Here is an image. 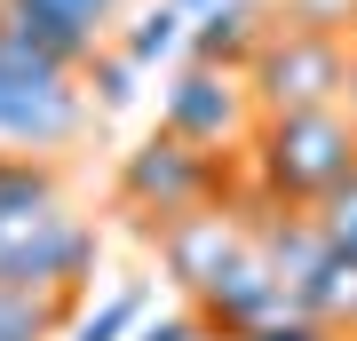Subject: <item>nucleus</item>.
Instances as JSON below:
<instances>
[{
  "instance_id": "obj_13",
  "label": "nucleus",
  "mask_w": 357,
  "mask_h": 341,
  "mask_svg": "<svg viewBox=\"0 0 357 341\" xmlns=\"http://www.w3.org/2000/svg\"><path fill=\"white\" fill-rule=\"evenodd\" d=\"M79 79H88V88H96V103H103V112H119V103H135V63L128 56H103L96 48V63H88V72H79Z\"/></svg>"
},
{
  "instance_id": "obj_6",
  "label": "nucleus",
  "mask_w": 357,
  "mask_h": 341,
  "mask_svg": "<svg viewBox=\"0 0 357 341\" xmlns=\"http://www.w3.org/2000/svg\"><path fill=\"white\" fill-rule=\"evenodd\" d=\"M159 127H167V135H183V143H199V151H215V143L246 135V88H230V72L191 63V72H175V88H167Z\"/></svg>"
},
{
  "instance_id": "obj_5",
  "label": "nucleus",
  "mask_w": 357,
  "mask_h": 341,
  "mask_svg": "<svg viewBox=\"0 0 357 341\" xmlns=\"http://www.w3.org/2000/svg\"><path fill=\"white\" fill-rule=\"evenodd\" d=\"M255 254V230H246L230 206H199V215H175V222H159V262H167V278H175L183 294H215L230 270Z\"/></svg>"
},
{
  "instance_id": "obj_21",
  "label": "nucleus",
  "mask_w": 357,
  "mask_h": 341,
  "mask_svg": "<svg viewBox=\"0 0 357 341\" xmlns=\"http://www.w3.org/2000/svg\"><path fill=\"white\" fill-rule=\"evenodd\" d=\"M349 40H357V0H349Z\"/></svg>"
},
{
  "instance_id": "obj_3",
  "label": "nucleus",
  "mask_w": 357,
  "mask_h": 341,
  "mask_svg": "<svg viewBox=\"0 0 357 341\" xmlns=\"http://www.w3.org/2000/svg\"><path fill=\"white\" fill-rule=\"evenodd\" d=\"M79 119H88L79 72L40 63L24 40H8V24H0V143H24V159H32L48 143H72Z\"/></svg>"
},
{
  "instance_id": "obj_20",
  "label": "nucleus",
  "mask_w": 357,
  "mask_h": 341,
  "mask_svg": "<svg viewBox=\"0 0 357 341\" xmlns=\"http://www.w3.org/2000/svg\"><path fill=\"white\" fill-rule=\"evenodd\" d=\"M349 119H357V63H349Z\"/></svg>"
},
{
  "instance_id": "obj_9",
  "label": "nucleus",
  "mask_w": 357,
  "mask_h": 341,
  "mask_svg": "<svg viewBox=\"0 0 357 341\" xmlns=\"http://www.w3.org/2000/svg\"><path fill=\"white\" fill-rule=\"evenodd\" d=\"M302 317H318V326H357V254H326L318 278L302 286Z\"/></svg>"
},
{
  "instance_id": "obj_15",
  "label": "nucleus",
  "mask_w": 357,
  "mask_h": 341,
  "mask_svg": "<svg viewBox=\"0 0 357 341\" xmlns=\"http://www.w3.org/2000/svg\"><path fill=\"white\" fill-rule=\"evenodd\" d=\"M119 333H143V294H112V302L79 326V341H119Z\"/></svg>"
},
{
  "instance_id": "obj_14",
  "label": "nucleus",
  "mask_w": 357,
  "mask_h": 341,
  "mask_svg": "<svg viewBox=\"0 0 357 341\" xmlns=\"http://www.w3.org/2000/svg\"><path fill=\"white\" fill-rule=\"evenodd\" d=\"M318 230H326V246H333V254H357V175L318 206Z\"/></svg>"
},
{
  "instance_id": "obj_16",
  "label": "nucleus",
  "mask_w": 357,
  "mask_h": 341,
  "mask_svg": "<svg viewBox=\"0 0 357 341\" xmlns=\"http://www.w3.org/2000/svg\"><path fill=\"white\" fill-rule=\"evenodd\" d=\"M24 8H48V16H64V24H79V32L96 40L119 8H128V0H24Z\"/></svg>"
},
{
  "instance_id": "obj_7",
  "label": "nucleus",
  "mask_w": 357,
  "mask_h": 341,
  "mask_svg": "<svg viewBox=\"0 0 357 341\" xmlns=\"http://www.w3.org/2000/svg\"><path fill=\"white\" fill-rule=\"evenodd\" d=\"M302 310L294 294L278 286V270L262 262V254H246L230 278L199 302V317H206V333H230V341H255V333H270V326H286V317Z\"/></svg>"
},
{
  "instance_id": "obj_11",
  "label": "nucleus",
  "mask_w": 357,
  "mask_h": 341,
  "mask_svg": "<svg viewBox=\"0 0 357 341\" xmlns=\"http://www.w3.org/2000/svg\"><path fill=\"white\" fill-rule=\"evenodd\" d=\"M64 326V294H16L0 286V341H48Z\"/></svg>"
},
{
  "instance_id": "obj_17",
  "label": "nucleus",
  "mask_w": 357,
  "mask_h": 341,
  "mask_svg": "<svg viewBox=\"0 0 357 341\" xmlns=\"http://www.w3.org/2000/svg\"><path fill=\"white\" fill-rule=\"evenodd\" d=\"M135 341H206V317L199 310H175V317H151Z\"/></svg>"
},
{
  "instance_id": "obj_18",
  "label": "nucleus",
  "mask_w": 357,
  "mask_h": 341,
  "mask_svg": "<svg viewBox=\"0 0 357 341\" xmlns=\"http://www.w3.org/2000/svg\"><path fill=\"white\" fill-rule=\"evenodd\" d=\"M255 341H333V326H318V317H302V310H294L286 326H270V333H255Z\"/></svg>"
},
{
  "instance_id": "obj_1",
  "label": "nucleus",
  "mask_w": 357,
  "mask_h": 341,
  "mask_svg": "<svg viewBox=\"0 0 357 341\" xmlns=\"http://www.w3.org/2000/svg\"><path fill=\"white\" fill-rule=\"evenodd\" d=\"M255 175H262V199L278 206H326L357 175V119L342 112L255 119Z\"/></svg>"
},
{
  "instance_id": "obj_4",
  "label": "nucleus",
  "mask_w": 357,
  "mask_h": 341,
  "mask_svg": "<svg viewBox=\"0 0 357 341\" xmlns=\"http://www.w3.org/2000/svg\"><path fill=\"white\" fill-rule=\"evenodd\" d=\"M222 159L215 151H199V143H183V135H159L151 143H135L128 159H119V199L135 206V215H199V206H215L222 199Z\"/></svg>"
},
{
  "instance_id": "obj_19",
  "label": "nucleus",
  "mask_w": 357,
  "mask_h": 341,
  "mask_svg": "<svg viewBox=\"0 0 357 341\" xmlns=\"http://www.w3.org/2000/svg\"><path fill=\"white\" fill-rule=\"evenodd\" d=\"M175 8H183V16L199 24V16H206V8H222V0H175Z\"/></svg>"
},
{
  "instance_id": "obj_8",
  "label": "nucleus",
  "mask_w": 357,
  "mask_h": 341,
  "mask_svg": "<svg viewBox=\"0 0 357 341\" xmlns=\"http://www.w3.org/2000/svg\"><path fill=\"white\" fill-rule=\"evenodd\" d=\"M278 16H262L255 0H222V8H206L191 24V63H206V72H246V63L262 56V40Z\"/></svg>"
},
{
  "instance_id": "obj_12",
  "label": "nucleus",
  "mask_w": 357,
  "mask_h": 341,
  "mask_svg": "<svg viewBox=\"0 0 357 341\" xmlns=\"http://www.w3.org/2000/svg\"><path fill=\"white\" fill-rule=\"evenodd\" d=\"M56 206V167L48 159H0V215H32Z\"/></svg>"
},
{
  "instance_id": "obj_2",
  "label": "nucleus",
  "mask_w": 357,
  "mask_h": 341,
  "mask_svg": "<svg viewBox=\"0 0 357 341\" xmlns=\"http://www.w3.org/2000/svg\"><path fill=\"white\" fill-rule=\"evenodd\" d=\"M349 48L326 16H286L270 24L262 56L246 63V96L262 103V119H286V112H333V96H349Z\"/></svg>"
},
{
  "instance_id": "obj_10",
  "label": "nucleus",
  "mask_w": 357,
  "mask_h": 341,
  "mask_svg": "<svg viewBox=\"0 0 357 341\" xmlns=\"http://www.w3.org/2000/svg\"><path fill=\"white\" fill-rule=\"evenodd\" d=\"M175 48H191V16H183L175 0H159V8H143L135 24H128V40H119V56H128L135 72H143V63H167Z\"/></svg>"
}]
</instances>
